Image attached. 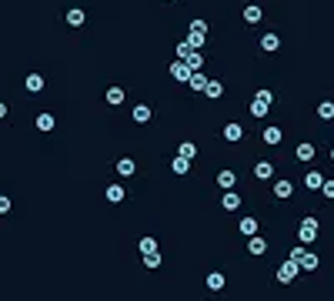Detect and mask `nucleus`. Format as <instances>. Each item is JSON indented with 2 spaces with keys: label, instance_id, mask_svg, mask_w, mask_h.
<instances>
[{
  "label": "nucleus",
  "instance_id": "obj_1",
  "mask_svg": "<svg viewBox=\"0 0 334 301\" xmlns=\"http://www.w3.org/2000/svg\"><path fill=\"white\" fill-rule=\"evenodd\" d=\"M271 107H274V90H257L254 100H251V114H254V117H264Z\"/></svg>",
  "mask_w": 334,
  "mask_h": 301
},
{
  "label": "nucleus",
  "instance_id": "obj_2",
  "mask_svg": "<svg viewBox=\"0 0 334 301\" xmlns=\"http://www.w3.org/2000/svg\"><path fill=\"white\" fill-rule=\"evenodd\" d=\"M298 238H301V245H311L314 238H318V218H314V214L301 218V224H298Z\"/></svg>",
  "mask_w": 334,
  "mask_h": 301
},
{
  "label": "nucleus",
  "instance_id": "obj_3",
  "mask_svg": "<svg viewBox=\"0 0 334 301\" xmlns=\"http://www.w3.org/2000/svg\"><path fill=\"white\" fill-rule=\"evenodd\" d=\"M298 271H301V265L294 261V258H288L284 265H278V271H274V278H278L281 285H291V281L298 278Z\"/></svg>",
  "mask_w": 334,
  "mask_h": 301
},
{
  "label": "nucleus",
  "instance_id": "obj_4",
  "mask_svg": "<svg viewBox=\"0 0 334 301\" xmlns=\"http://www.w3.org/2000/svg\"><path fill=\"white\" fill-rule=\"evenodd\" d=\"M167 74H170V77H174V80H184V84H187V77H190V67L184 64V60H180V57H177V60H174V64L167 67Z\"/></svg>",
  "mask_w": 334,
  "mask_h": 301
},
{
  "label": "nucleus",
  "instance_id": "obj_5",
  "mask_svg": "<svg viewBox=\"0 0 334 301\" xmlns=\"http://www.w3.org/2000/svg\"><path fill=\"white\" fill-rule=\"evenodd\" d=\"M221 208H224V211H237V208H241V194L227 188V191L221 194Z\"/></svg>",
  "mask_w": 334,
  "mask_h": 301
},
{
  "label": "nucleus",
  "instance_id": "obj_6",
  "mask_svg": "<svg viewBox=\"0 0 334 301\" xmlns=\"http://www.w3.org/2000/svg\"><path fill=\"white\" fill-rule=\"evenodd\" d=\"M267 251V241L264 238H261V234H251V238H247V255H254V258H261Z\"/></svg>",
  "mask_w": 334,
  "mask_h": 301
},
{
  "label": "nucleus",
  "instance_id": "obj_7",
  "mask_svg": "<svg viewBox=\"0 0 334 301\" xmlns=\"http://www.w3.org/2000/svg\"><path fill=\"white\" fill-rule=\"evenodd\" d=\"M261 50H264V54H278L281 50V37L278 33H264V37H261Z\"/></svg>",
  "mask_w": 334,
  "mask_h": 301
},
{
  "label": "nucleus",
  "instance_id": "obj_8",
  "mask_svg": "<svg viewBox=\"0 0 334 301\" xmlns=\"http://www.w3.org/2000/svg\"><path fill=\"white\" fill-rule=\"evenodd\" d=\"M64 20H67V27H84V23H87V13L80 10V7H70Z\"/></svg>",
  "mask_w": 334,
  "mask_h": 301
},
{
  "label": "nucleus",
  "instance_id": "obj_9",
  "mask_svg": "<svg viewBox=\"0 0 334 301\" xmlns=\"http://www.w3.org/2000/svg\"><path fill=\"white\" fill-rule=\"evenodd\" d=\"M221 137H224V141H231V144H234V141H241V137H244V131H241V124H224V131H221Z\"/></svg>",
  "mask_w": 334,
  "mask_h": 301
},
{
  "label": "nucleus",
  "instance_id": "obj_10",
  "mask_svg": "<svg viewBox=\"0 0 334 301\" xmlns=\"http://www.w3.org/2000/svg\"><path fill=\"white\" fill-rule=\"evenodd\" d=\"M291 194H294V184H291V181H284V178L274 181V198L284 201V198H291Z\"/></svg>",
  "mask_w": 334,
  "mask_h": 301
},
{
  "label": "nucleus",
  "instance_id": "obj_11",
  "mask_svg": "<svg viewBox=\"0 0 334 301\" xmlns=\"http://www.w3.org/2000/svg\"><path fill=\"white\" fill-rule=\"evenodd\" d=\"M207 80H211V77H204L200 70H190V77H187V87H190V90H204V87H207Z\"/></svg>",
  "mask_w": 334,
  "mask_h": 301
},
{
  "label": "nucleus",
  "instance_id": "obj_12",
  "mask_svg": "<svg viewBox=\"0 0 334 301\" xmlns=\"http://www.w3.org/2000/svg\"><path fill=\"white\" fill-rule=\"evenodd\" d=\"M33 124H37V131H44V134H47V131H54V124H57V121H54V114H47V111H44V114H37V121H33Z\"/></svg>",
  "mask_w": 334,
  "mask_h": 301
},
{
  "label": "nucleus",
  "instance_id": "obj_13",
  "mask_svg": "<svg viewBox=\"0 0 334 301\" xmlns=\"http://www.w3.org/2000/svg\"><path fill=\"white\" fill-rule=\"evenodd\" d=\"M271 174H274V164H271V161H257V164H254V178L267 181Z\"/></svg>",
  "mask_w": 334,
  "mask_h": 301
},
{
  "label": "nucleus",
  "instance_id": "obj_14",
  "mask_svg": "<svg viewBox=\"0 0 334 301\" xmlns=\"http://www.w3.org/2000/svg\"><path fill=\"white\" fill-rule=\"evenodd\" d=\"M124 194H127V191H124L121 184H111V188L104 191V198L111 201V204H121V201H124Z\"/></svg>",
  "mask_w": 334,
  "mask_h": 301
},
{
  "label": "nucleus",
  "instance_id": "obj_15",
  "mask_svg": "<svg viewBox=\"0 0 334 301\" xmlns=\"http://www.w3.org/2000/svg\"><path fill=\"white\" fill-rule=\"evenodd\" d=\"M281 141H284L281 127H264V144H281Z\"/></svg>",
  "mask_w": 334,
  "mask_h": 301
},
{
  "label": "nucleus",
  "instance_id": "obj_16",
  "mask_svg": "<svg viewBox=\"0 0 334 301\" xmlns=\"http://www.w3.org/2000/svg\"><path fill=\"white\" fill-rule=\"evenodd\" d=\"M298 265H301V271H314V268L321 265V261H318V255H311V251H304Z\"/></svg>",
  "mask_w": 334,
  "mask_h": 301
},
{
  "label": "nucleus",
  "instance_id": "obj_17",
  "mask_svg": "<svg viewBox=\"0 0 334 301\" xmlns=\"http://www.w3.org/2000/svg\"><path fill=\"white\" fill-rule=\"evenodd\" d=\"M131 117L137 124H147V121H151V107H147V104H137V107L131 111Z\"/></svg>",
  "mask_w": 334,
  "mask_h": 301
},
{
  "label": "nucleus",
  "instance_id": "obj_18",
  "mask_svg": "<svg viewBox=\"0 0 334 301\" xmlns=\"http://www.w3.org/2000/svg\"><path fill=\"white\" fill-rule=\"evenodd\" d=\"M318 117L321 121H334V100H321L318 104Z\"/></svg>",
  "mask_w": 334,
  "mask_h": 301
},
{
  "label": "nucleus",
  "instance_id": "obj_19",
  "mask_svg": "<svg viewBox=\"0 0 334 301\" xmlns=\"http://www.w3.org/2000/svg\"><path fill=\"white\" fill-rule=\"evenodd\" d=\"M234 171H217V188L221 191H227V188H234Z\"/></svg>",
  "mask_w": 334,
  "mask_h": 301
},
{
  "label": "nucleus",
  "instance_id": "obj_20",
  "mask_svg": "<svg viewBox=\"0 0 334 301\" xmlns=\"http://www.w3.org/2000/svg\"><path fill=\"white\" fill-rule=\"evenodd\" d=\"M224 285H227V278H224L221 271H211V275H207V288L211 291H221Z\"/></svg>",
  "mask_w": 334,
  "mask_h": 301
},
{
  "label": "nucleus",
  "instance_id": "obj_21",
  "mask_svg": "<svg viewBox=\"0 0 334 301\" xmlns=\"http://www.w3.org/2000/svg\"><path fill=\"white\" fill-rule=\"evenodd\" d=\"M244 23H261V7L257 3H247L244 7Z\"/></svg>",
  "mask_w": 334,
  "mask_h": 301
},
{
  "label": "nucleus",
  "instance_id": "obj_22",
  "mask_svg": "<svg viewBox=\"0 0 334 301\" xmlns=\"http://www.w3.org/2000/svg\"><path fill=\"white\" fill-rule=\"evenodd\" d=\"M107 104H111V107L124 104V87H117V84H114V87H107Z\"/></svg>",
  "mask_w": 334,
  "mask_h": 301
},
{
  "label": "nucleus",
  "instance_id": "obj_23",
  "mask_svg": "<svg viewBox=\"0 0 334 301\" xmlns=\"http://www.w3.org/2000/svg\"><path fill=\"white\" fill-rule=\"evenodd\" d=\"M134 171H137V164H134L131 157H121V161H117V174H124V178H131Z\"/></svg>",
  "mask_w": 334,
  "mask_h": 301
},
{
  "label": "nucleus",
  "instance_id": "obj_24",
  "mask_svg": "<svg viewBox=\"0 0 334 301\" xmlns=\"http://www.w3.org/2000/svg\"><path fill=\"white\" fill-rule=\"evenodd\" d=\"M170 171H174V174H187V171H190V161H187V157H174V161H170Z\"/></svg>",
  "mask_w": 334,
  "mask_h": 301
},
{
  "label": "nucleus",
  "instance_id": "obj_25",
  "mask_svg": "<svg viewBox=\"0 0 334 301\" xmlns=\"http://www.w3.org/2000/svg\"><path fill=\"white\" fill-rule=\"evenodd\" d=\"M23 87L30 90V94H37V90H44V77H40V74H30V77L23 80Z\"/></svg>",
  "mask_w": 334,
  "mask_h": 301
},
{
  "label": "nucleus",
  "instance_id": "obj_26",
  "mask_svg": "<svg viewBox=\"0 0 334 301\" xmlns=\"http://www.w3.org/2000/svg\"><path fill=\"white\" fill-rule=\"evenodd\" d=\"M204 94H207L211 100H217V97L224 94V84H221V80H207V87H204Z\"/></svg>",
  "mask_w": 334,
  "mask_h": 301
},
{
  "label": "nucleus",
  "instance_id": "obj_27",
  "mask_svg": "<svg viewBox=\"0 0 334 301\" xmlns=\"http://www.w3.org/2000/svg\"><path fill=\"white\" fill-rule=\"evenodd\" d=\"M177 154L187 157V161H194V157H197V144H194V141H184V144L177 147Z\"/></svg>",
  "mask_w": 334,
  "mask_h": 301
},
{
  "label": "nucleus",
  "instance_id": "obj_28",
  "mask_svg": "<svg viewBox=\"0 0 334 301\" xmlns=\"http://www.w3.org/2000/svg\"><path fill=\"white\" fill-rule=\"evenodd\" d=\"M294 154H298V161H311V157H314V144H308V141H301Z\"/></svg>",
  "mask_w": 334,
  "mask_h": 301
},
{
  "label": "nucleus",
  "instance_id": "obj_29",
  "mask_svg": "<svg viewBox=\"0 0 334 301\" xmlns=\"http://www.w3.org/2000/svg\"><path fill=\"white\" fill-rule=\"evenodd\" d=\"M321 184H324V178L318 174V171H311V174L304 178V188H311V191H321Z\"/></svg>",
  "mask_w": 334,
  "mask_h": 301
},
{
  "label": "nucleus",
  "instance_id": "obj_30",
  "mask_svg": "<svg viewBox=\"0 0 334 301\" xmlns=\"http://www.w3.org/2000/svg\"><path fill=\"white\" fill-rule=\"evenodd\" d=\"M204 37H207L204 30H190V33H187V44L194 47V50H200V47H204Z\"/></svg>",
  "mask_w": 334,
  "mask_h": 301
},
{
  "label": "nucleus",
  "instance_id": "obj_31",
  "mask_svg": "<svg viewBox=\"0 0 334 301\" xmlns=\"http://www.w3.org/2000/svg\"><path fill=\"white\" fill-rule=\"evenodd\" d=\"M141 265H144V268H161V251H151V255H141Z\"/></svg>",
  "mask_w": 334,
  "mask_h": 301
},
{
  "label": "nucleus",
  "instance_id": "obj_32",
  "mask_svg": "<svg viewBox=\"0 0 334 301\" xmlns=\"http://www.w3.org/2000/svg\"><path fill=\"white\" fill-rule=\"evenodd\" d=\"M184 64H187V67H190V70H200V64H204V57H200V54H197V50H190V54H187V57H184Z\"/></svg>",
  "mask_w": 334,
  "mask_h": 301
},
{
  "label": "nucleus",
  "instance_id": "obj_33",
  "mask_svg": "<svg viewBox=\"0 0 334 301\" xmlns=\"http://www.w3.org/2000/svg\"><path fill=\"white\" fill-rule=\"evenodd\" d=\"M241 234H244V238L257 234V221H254V218H244V221H241Z\"/></svg>",
  "mask_w": 334,
  "mask_h": 301
},
{
  "label": "nucleus",
  "instance_id": "obj_34",
  "mask_svg": "<svg viewBox=\"0 0 334 301\" xmlns=\"http://www.w3.org/2000/svg\"><path fill=\"white\" fill-rule=\"evenodd\" d=\"M137 248H141V255H151V251H157V241H154V238H141Z\"/></svg>",
  "mask_w": 334,
  "mask_h": 301
},
{
  "label": "nucleus",
  "instance_id": "obj_35",
  "mask_svg": "<svg viewBox=\"0 0 334 301\" xmlns=\"http://www.w3.org/2000/svg\"><path fill=\"white\" fill-rule=\"evenodd\" d=\"M321 191H324V198H334V181H324Z\"/></svg>",
  "mask_w": 334,
  "mask_h": 301
},
{
  "label": "nucleus",
  "instance_id": "obj_36",
  "mask_svg": "<svg viewBox=\"0 0 334 301\" xmlns=\"http://www.w3.org/2000/svg\"><path fill=\"white\" fill-rule=\"evenodd\" d=\"M190 30H204L207 33V20H190Z\"/></svg>",
  "mask_w": 334,
  "mask_h": 301
},
{
  "label": "nucleus",
  "instance_id": "obj_37",
  "mask_svg": "<svg viewBox=\"0 0 334 301\" xmlns=\"http://www.w3.org/2000/svg\"><path fill=\"white\" fill-rule=\"evenodd\" d=\"M0 214H10V198H0Z\"/></svg>",
  "mask_w": 334,
  "mask_h": 301
},
{
  "label": "nucleus",
  "instance_id": "obj_38",
  "mask_svg": "<svg viewBox=\"0 0 334 301\" xmlns=\"http://www.w3.org/2000/svg\"><path fill=\"white\" fill-rule=\"evenodd\" d=\"M3 117H7V104L0 100V121H3Z\"/></svg>",
  "mask_w": 334,
  "mask_h": 301
},
{
  "label": "nucleus",
  "instance_id": "obj_39",
  "mask_svg": "<svg viewBox=\"0 0 334 301\" xmlns=\"http://www.w3.org/2000/svg\"><path fill=\"white\" fill-rule=\"evenodd\" d=\"M331 161H334V147H331Z\"/></svg>",
  "mask_w": 334,
  "mask_h": 301
}]
</instances>
